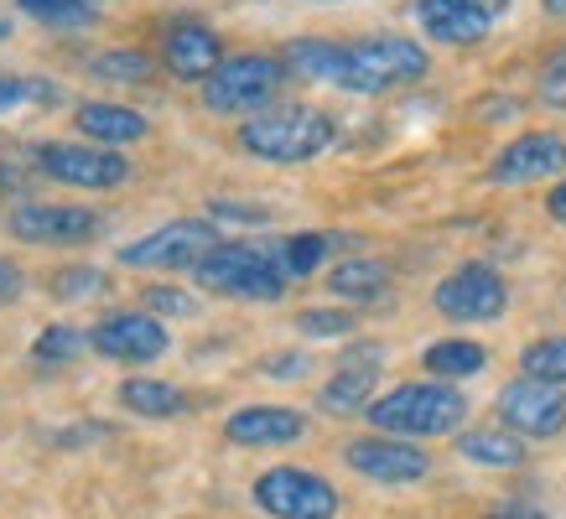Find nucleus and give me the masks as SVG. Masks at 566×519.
I'll use <instances>...</instances> for the list:
<instances>
[{"label": "nucleus", "mask_w": 566, "mask_h": 519, "mask_svg": "<svg viewBox=\"0 0 566 519\" xmlns=\"http://www.w3.org/2000/svg\"><path fill=\"white\" fill-rule=\"evenodd\" d=\"M198 286L213 296H234V301H281L292 276L281 265V250H260L244 240H219L198 265H192Z\"/></svg>", "instance_id": "f257e3e1"}, {"label": "nucleus", "mask_w": 566, "mask_h": 519, "mask_svg": "<svg viewBox=\"0 0 566 519\" xmlns=\"http://www.w3.org/2000/svg\"><path fill=\"white\" fill-rule=\"evenodd\" d=\"M364 415L379 436H447L463 426L468 400L463 390H452L442 380H411L395 384L390 395H375V405Z\"/></svg>", "instance_id": "f03ea898"}, {"label": "nucleus", "mask_w": 566, "mask_h": 519, "mask_svg": "<svg viewBox=\"0 0 566 519\" xmlns=\"http://www.w3.org/2000/svg\"><path fill=\"white\" fill-rule=\"evenodd\" d=\"M333 120L312 104H281V109H260L240 125V146L255 161H271V167H296V161H312L333 146Z\"/></svg>", "instance_id": "7ed1b4c3"}, {"label": "nucleus", "mask_w": 566, "mask_h": 519, "mask_svg": "<svg viewBox=\"0 0 566 519\" xmlns=\"http://www.w3.org/2000/svg\"><path fill=\"white\" fill-rule=\"evenodd\" d=\"M427 73V52L411 36H364L344 47V78L348 94H390L400 84H416Z\"/></svg>", "instance_id": "20e7f679"}, {"label": "nucleus", "mask_w": 566, "mask_h": 519, "mask_svg": "<svg viewBox=\"0 0 566 519\" xmlns=\"http://www.w3.org/2000/svg\"><path fill=\"white\" fill-rule=\"evenodd\" d=\"M292 73L281 57H265V52H240V57H223L219 73L203 84V104L213 115H260L265 104L281 94Z\"/></svg>", "instance_id": "39448f33"}, {"label": "nucleus", "mask_w": 566, "mask_h": 519, "mask_svg": "<svg viewBox=\"0 0 566 519\" xmlns=\"http://www.w3.org/2000/svg\"><path fill=\"white\" fill-rule=\"evenodd\" d=\"M255 504L275 519H333L338 515V488L323 473L307 467H271L255 478Z\"/></svg>", "instance_id": "423d86ee"}, {"label": "nucleus", "mask_w": 566, "mask_h": 519, "mask_svg": "<svg viewBox=\"0 0 566 519\" xmlns=\"http://www.w3.org/2000/svg\"><path fill=\"white\" fill-rule=\"evenodd\" d=\"M431 301H437V311L452 317V322H494V317H504V307H510V286H504V276H499L494 265L468 260V265H458L447 280H437Z\"/></svg>", "instance_id": "0eeeda50"}, {"label": "nucleus", "mask_w": 566, "mask_h": 519, "mask_svg": "<svg viewBox=\"0 0 566 519\" xmlns=\"http://www.w3.org/2000/svg\"><path fill=\"white\" fill-rule=\"evenodd\" d=\"M219 244V229L208 219H177V224L151 229L146 240L125 244L120 265H140V271H182V265H198Z\"/></svg>", "instance_id": "6e6552de"}, {"label": "nucleus", "mask_w": 566, "mask_h": 519, "mask_svg": "<svg viewBox=\"0 0 566 519\" xmlns=\"http://www.w3.org/2000/svg\"><path fill=\"white\" fill-rule=\"evenodd\" d=\"M36 172L69 188H120L130 177V161L115 156L109 146H69V140H48L36 146Z\"/></svg>", "instance_id": "1a4fd4ad"}, {"label": "nucleus", "mask_w": 566, "mask_h": 519, "mask_svg": "<svg viewBox=\"0 0 566 519\" xmlns=\"http://www.w3.org/2000/svg\"><path fill=\"white\" fill-rule=\"evenodd\" d=\"M499 426L515 436H556L566 426V395L562 384H546V380H525L520 374L515 384L499 390Z\"/></svg>", "instance_id": "9d476101"}, {"label": "nucleus", "mask_w": 566, "mask_h": 519, "mask_svg": "<svg viewBox=\"0 0 566 519\" xmlns=\"http://www.w3.org/2000/svg\"><path fill=\"white\" fill-rule=\"evenodd\" d=\"M344 463L369 478V484H390V488H406V484H421L431 473V457L421 447H411L406 436H359L344 447Z\"/></svg>", "instance_id": "9b49d317"}, {"label": "nucleus", "mask_w": 566, "mask_h": 519, "mask_svg": "<svg viewBox=\"0 0 566 519\" xmlns=\"http://www.w3.org/2000/svg\"><path fill=\"white\" fill-rule=\"evenodd\" d=\"M566 167V136H551V130H531V136L510 140L504 151L489 161V182L499 188H525V182H546Z\"/></svg>", "instance_id": "f8f14e48"}, {"label": "nucleus", "mask_w": 566, "mask_h": 519, "mask_svg": "<svg viewBox=\"0 0 566 519\" xmlns=\"http://www.w3.org/2000/svg\"><path fill=\"white\" fill-rule=\"evenodd\" d=\"M88 348H99L104 359L115 363H151L167 353V328L156 317H146V311H115V317L94 322Z\"/></svg>", "instance_id": "ddd939ff"}, {"label": "nucleus", "mask_w": 566, "mask_h": 519, "mask_svg": "<svg viewBox=\"0 0 566 519\" xmlns=\"http://www.w3.org/2000/svg\"><path fill=\"white\" fill-rule=\"evenodd\" d=\"M6 224H11V234L21 244H88L99 234V213L57 208V203H21Z\"/></svg>", "instance_id": "4468645a"}, {"label": "nucleus", "mask_w": 566, "mask_h": 519, "mask_svg": "<svg viewBox=\"0 0 566 519\" xmlns=\"http://www.w3.org/2000/svg\"><path fill=\"white\" fill-rule=\"evenodd\" d=\"M161 63L182 84H208L223 63V47H219V36L208 32V27H198V21H172L161 32Z\"/></svg>", "instance_id": "2eb2a0df"}, {"label": "nucleus", "mask_w": 566, "mask_h": 519, "mask_svg": "<svg viewBox=\"0 0 566 519\" xmlns=\"http://www.w3.org/2000/svg\"><path fill=\"white\" fill-rule=\"evenodd\" d=\"M302 432H307V421L286 405H244L223 421V436L234 447H292Z\"/></svg>", "instance_id": "dca6fc26"}, {"label": "nucleus", "mask_w": 566, "mask_h": 519, "mask_svg": "<svg viewBox=\"0 0 566 519\" xmlns=\"http://www.w3.org/2000/svg\"><path fill=\"white\" fill-rule=\"evenodd\" d=\"M416 21L431 42H447V47H479L489 36V17L463 0H416Z\"/></svg>", "instance_id": "f3484780"}, {"label": "nucleus", "mask_w": 566, "mask_h": 519, "mask_svg": "<svg viewBox=\"0 0 566 519\" xmlns=\"http://www.w3.org/2000/svg\"><path fill=\"white\" fill-rule=\"evenodd\" d=\"M73 125H78L84 140H99V146H130V140L146 136V115L125 109V104H104V99L78 104Z\"/></svg>", "instance_id": "a211bd4d"}, {"label": "nucleus", "mask_w": 566, "mask_h": 519, "mask_svg": "<svg viewBox=\"0 0 566 519\" xmlns=\"http://www.w3.org/2000/svg\"><path fill=\"white\" fill-rule=\"evenodd\" d=\"M421 363H427L431 380H473V374H483V363H489V348L473 343V338H442V343H431L427 353H421Z\"/></svg>", "instance_id": "6ab92c4d"}, {"label": "nucleus", "mask_w": 566, "mask_h": 519, "mask_svg": "<svg viewBox=\"0 0 566 519\" xmlns=\"http://www.w3.org/2000/svg\"><path fill=\"white\" fill-rule=\"evenodd\" d=\"M458 457H468V463H479V467H520L525 463V447L504 426H473V432H458Z\"/></svg>", "instance_id": "aec40b11"}, {"label": "nucleus", "mask_w": 566, "mask_h": 519, "mask_svg": "<svg viewBox=\"0 0 566 519\" xmlns=\"http://www.w3.org/2000/svg\"><path fill=\"white\" fill-rule=\"evenodd\" d=\"M375 384H379V369H338V374L323 384L317 405H323L327 415H359L375 405Z\"/></svg>", "instance_id": "412c9836"}, {"label": "nucleus", "mask_w": 566, "mask_h": 519, "mask_svg": "<svg viewBox=\"0 0 566 519\" xmlns=\"http://www.w3.org/2000/svg\"><path fill=\"white\" fill-rule=\"evenodd\" d=\"M281 63H286V73H296V78H323V84H338V78H344V47H338V42H317V36L286 42V47H281Z\"/></svg>", "instance_id": "4be33fe9"}, {"label": "nucleus", "mask_w": 566, "mask_h": 519, "mask_svg": "<svg viewBox=\"0 0 566 519\" xmlns=\"http://www.w3.org/2000/svg\"><path fill=\"white\" fill-rule=\"evenodd\" d=\"M385 265L379 260H338L333 271H327V292L338 296V301H379L385 292Z\"/></svg>", "instance_id": "5701e85b"}, {"label": "nucleus", "mask_w": 566, "mask_h": 519, "mask_svg": "<svg viewBox=\"0 0 566 519\" xmlns=\"http://www.w3.org/2000/svg\"><path fill=\"white\" fill-rule=\"evenodd\" d=\"M120 405L146 415V421H167V415H182L188 400H182V390H172V384H161V380H125Z\"/></svg>", "instance_id": "b1692460"}, {"label": "nucleus", "mask_w": 566, "mask_h": 519, "mask_svg": "<svg viewBox=\"0 0 566 519\" xmlns=\"http://www.w3.org/2000/svg\"><path fill=\"white\" fill-rule=\"evenodd\" d=\"M520 374H525V380L566 384V332L535 338V343L525 348V353H520Z\"/></svg>", "instance_id": "393cba45"}, {"label": "nucleus", "mask_w": 566, "mask_h": 519, "mask_svg": "<svg viewBox=\"0 0 566 519\" xmlns=\"http://www.w3.org/2000/svg\"><path fill=\"white\" fill-rule=\"evenodd\" d=\"M32 21H42L48 32H84L94 21V6L88 0H17Z\"/></svg>", "instance_id": "a878e982"}, {"label": "nucleus", "mask_w": 566, "mask_h": 519, "mask_svg": "<svg viewBox=\"0 0 566 519\" xmlns=\"http://www.w3.org/2000/svg\"><path fill=\"white\" fill-rule=\"evenodd\" d=\"M88 73L104 78V84H146V78H151V57H146V52H130V47L99 52V57L88 63Z\"/></svg>", "instance_id": "bb28decb"}, {"label": "nucleus", "mask_w": 566, "mask_h": 519, "mask_svg": "<svg viewBox=\"0 0 566 519\" xmlns=\"http://www.w3.org/2000/svg\"><path fill=\"white\" fill-rule=\"evenodd\" d=\"M338 244V234H292V240L281 244V265H286V276H312L317 265H323V255Z\"/></svg>", "instance_id": "cd10ccee"}, {"label": "nucleus", "mask_w": 566, "mask_h": 519, "mask_svg": "<svg viewBox=\"0 0 566 519\" xmlns=\"http://www.w3.org/2000/svg\"><path fill=\"white\" fill-rule=\"evenodd\" d=\"M296 332L302 338H354V311L307 307V311H296Z\"/></svg>", "instance_id": "c85d7f7f"}, {"label": "nucleus", "mask_w": 566, "mask_h": 519, "mask_svg": "<svg viewBox=\"0 0 566 519\" xmlns=\"http://www.w3.org/2000/svg\"><path fill=\"white\" fill-rule=\"evenodd\" d=\"M84 348H88V332H78V328H48L32 343V359L36 363H69V359H78Z\"/></svg>", "instance_id": "c756f323"}, {"label": "nucleus", "mask_w": 566, "mask_h": 519, "mask_svg": "<svg viewBox=\"0 0 566 519\" xmlns=\"http://www.w3.org/2000/svg\"><path fill=\"white\" fill-rule=\"evenodd\" d=\"M99 292H104V276L94 265H69V271L52 276V296L57 301H94Z\"/></svg>", "instance_id": "7c9ffc66"}, {"label": "nucleus", "mask_w": 566, "mask_h": 519, "mask_svg": "<svg viewBox=\"0 0 566 519\" xmlns=\"http://www.w3.org/2000/svg\"><path fill=\"white\" fill-rule=\"evenodd\" d=\"M535 94H541V104H551V109H566V52L546 57V68L535 78Z\"/></svg>", "instance_id": "2f4dec72"}, {"label": "nucleus", "mask_w": 566, "mask_h": 519, "mask_svg": "<svg viewBox=\"0 0 566 519\" xmlns=\"http://www.w3.org/2000/svg\"><path fill=\"white\" fill-rule=\"evenodd\" d=\"M146 307L161 311V317H192L198 301H192L188 292H177V286H151V292H146Z\"/></svg>", "instance_id": "473e14b6"}, {"label": "nucleus", "mask_w": 566, "mask_h": 519, "mask_svg": "<svg viewBox=\"0 0 566 519\" xmlns=\"http://www.w3.org/2000/svg\"><path fill=\"white\" fill-rule=\"evenodd\" d=\"M208 219H213V224H271L265 208H240V203H223V198L208 203Z\"/></svg>", "instance_id": "72a5a7b5"}, {"label": "nucleus", "mask_w": 566, "mask_h": 519, "mask_svg": "<svg viewBox=\"0 0 566 519\" xmlns=\"http://www.w3.org/2000/svg\"><path fill=\"white\" fill-rule=\"evenodd\" d=\"M379 359H385V343H354L338 359V369H379Z\"/></svg>", "instance_id": "f704fd0d"}, {"label": "nucleus", "mask_w": 566, "mask_h": 519, "mask_svg": "<svg viewBox=\"0 0 566 519\" xmlns=\"http://www.w3.org/2000/svg\"><path fill=\"white\" fill-rule=\"evenodd\" d=\"M265 374H271V380H302V374H307V359H302V353H275V359H265Z\"/></svg>", "instance_id": "c9c22d12"}, {"label": "nucleus", "mask_w": 566, "mask_h": 519, "mask_svg": "<svg viewBox=\"0 0 566 519\" xmlns=\"http://www.w3.org/2000/svg\"><path fill=\"white\" fill-rule=\"evenodd\" d=\"M520 115V99H479V120H510Z\"/></svg>", "instance_id": "e433bc0d"}, {"label": "nucleus", "mask_w": 566, "mask_h": 519, "mask_svg": "<svg viewBox=\"0 0 566 519\" xmlns=\"http://www.w3.org/2000/svg\"><path fill=\"white\" fill-rule=\"evenodd\" d=\"M17 296H21V271L0 255V301H17Z\"/></svg>", "instance_id": "4c0bfd02"}, {"label": "nucleus", "mask_w": 566, "mask_h": 519, "mask_svg": "<svg viewBox=\"0 0 566 519\" xmlns=\"http://www.w3.org/2000/svg\"><path fill=\"white\" fill-rule=\"evenodd\" d=\"M463 6H473V11H483V17L494 21L499 11H510V6H515V0H463Z\"/></svg>", "instance_id": "58836bf2"}, {"label": "nucleus", "mask_w": 566, "mask_h": 519, "mask_svg": "<svg viewBox=\"0 0 566 519\" xmlns=\"http://www.w3.org/2000/svg\"><path fill=\"white\" fill-rule=\"evenodd\" d=\"M546 213H551V219H562V224H566V182H562V188H556V192H551V198H546Z\"/></svg>", "instance_id": "ea45409f"}, {"label": "nucleus", "mask_w": 566, "mask_h": 519, "mask_svg": "<svg viewBox=\"0 0 566 519\" xmlns=\"http://www.w3.org/2000/svg\"><path fill=\"white\" fill-rule=\"evenodd\" d=\"M483 519H541V515H531V509H515V504H510V509H489Z\"/></svg>", "instance_id": "a19ab883"}, {"label": "nucleus", "mask_w": 566, "mask_h": 519, "mask_svg": "<svg viewBox=\"0 0 566 519\" xmlns=\"http://www.w3.org/2000/svg\"><path fill=\"white\" fill-rule=\"evenodd\" d=\"M541 11L546 17H566V0H541Z\"/></svg>", "instance_id": "79ce46f5"}, {"label": "nucleus", "mask_w": 566, "mask_h": 519, "mask_svg": "<svg viewBox=\"0 0 566 519\" xmlns=\"http://www.w3.org/2000/svg\"><path fill=\"white\" fill-rule=\"evenodd\" d=\"M6 84H11V73H0V99H6Z\"/></svg>", "instance_id": "37998d69"}, {"label": "nucleus", "mask_w": 566, "mask_h": 519, "mask_svg": "<svg viewBox=\"0 0 566 519\" xmlns=\"http://www.w3.org/2000/svg\"><path fill=\"white\" fill-rule=\"evenodd\" d=\"M6 36H11V21H0V42H6Z\"/></svg>", "instance_id": "c03bdc74"}, {"label": "nucleus", "mask_w": 566, "mask_h": 519, "mask_svg": "<svg viewBox=\"0 0 566 519\" xmlns=\"http://www.w3.org/2000/svg\"><path fill=\"white\" fill-rule=\"evenodd\" d=\"M88 6H99V0H88Z\"/></svg>", "instance_id": "a18cd8bd"}]
</instances>
